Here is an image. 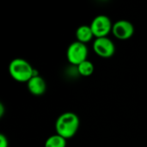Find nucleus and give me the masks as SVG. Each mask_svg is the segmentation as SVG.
<instances>
[{
	"label": "nucleus",
	"mask_w": 147,
	"mask_h": 147,
	"mask_svg": "<svg viewBox=\"0 0 147 147\" xmlns=\"http://www.w3.org/2000/svg\"><path fill=\"white\" fill-rule=\"evenodd\" d=\"M79 127V119L78 115L72 112H65L60 115L55 123L57 134L62 136L65 140L72 138L78 132Z\"/></svg>",
	"instance_id": "obj_1"
},
{
	"label": "nucleus",
	"mask_w": 147,
	"mask_h": 147,
	"mask_svg": "<svg viewBox=\"0 0 147 147\" xmlns=\"http://www.w3.org/2000/svg\"><path fill=\"white\" fill-rule=\"evenodd\" d=\"M9 72L13 79L17 82H28L35 74V70L28 61L23 59H15L9 65Z\"/></svg>",
	"instance_id": "obj_2"
},
{
	"label": "nucleus",
	"mask_w": 147,
	"mask_h": 147,
	"mask_svg": "<svg viewBox=\"0 0 147 147\" xmlns=\"http://www.w3.org/2000/svg\"><path fill=\"white\" fill-rule=\"evenodd\" d=\"M87 55H88V49L86 44H84L78 40L72 42L67 48V52H66L67 59L71 64L74 65L78 66L82 62L87 60Z\"/></svg>",
	"instance_id": "obj_3"
},
{
	"label": "nucleus",
	"mask_w": 147,
	"mask_h": 147,
	"mask_svg": "<svg viewBox=\"0 0 147 147\" xmlns=\"http://www.w3.org/2000/svg\"><path fill=\"white\" fill-rule=\"evenodd\" d=\"M93 34L96 38L108 37V34L112 32L113 23L109 17L104 15L96 16L90 25Z\"/></svg>",
	"instance_id": "obj_4"
},
{
	"label": "nucleus",
	"mask_w": 147,
	"mask_h": 147,
	"mask_svg": "<svg viewBox=\"0 0 147 147\" xmlns=\"http://www.w3.org/2000/svg\"><path fill=\"white\" fill-rule=\"evenodd\" d=\"M93 50L99 57L109 59L115 54V46L108 37L96 38L93 43Z\"/></svg>",
	"instance_id": "obj_5"
},
{
	"label": "nucleus",
	"mask_w": 147,
	"mask_h": 147,
	"mask_svg": "<svg viewBox=\"0 0 147 147\" xmlns=\"http://www.w3.org/2000/svg\"><path fill=\"white\" fill-rule=\"evenodd\" d=\"M112 33L119 40H127L133 36L134 27L127 20H119L113 24Z\"/></svg>",
	"instance_id": "obj_6"
},
{
	"label": "nucleus",
	"mask_w": 147,
	"mask_h": 147,
	"mask_svg": "<svg viewBox=\"0 0 147 147\" xmlns=\"http://www.w3.org/2000/svg\"><path fill=\"white\" fill-rule=\"evenodd\" d=\"M27 84L29 92L34 96H41L45 93L47 90L45 80L36 73L29 79Z\"/></svg>",
	"instance_id": "obj_7"
},
{
	"label": "nucleus",
	"mask_w": 147,
	"mask_h": 147,
	"mask_svg": "<svg viewBox=\"0 0 147 147\" xmlns=\"http://www.w3.org/2000/svg\"><path fill=\"white\" fill-rule=\"evenodd\" d=\"M93 37L95 36L93 34L90 26L82 25L78 27V29L76 30V38H77V40L79 42L86 44L89 41H90Z\"/></svg>",
	"instance_id": "obj_8"
},
{
	"label": "nucleus",
	"mask_w": 147,
	"mask_h": 147,
	"mask_svg": "<svg viewBox=\"0 0 147 147\" xmlns=\"http://www.w3.org/2000/svg\"><path fill=\"white\" fill-rule=\"evenodd\" d=\"M66 146V140L59 134H54L46 140L45 147H65Z\"/></svg>",
	"instance_id": "obj_9"
},
{
	"label": "nucleus",
	"mask_w": 147,
	"mask_h": 147,
	"mask_svg": "<svg viewBox=\"0 0 147 147\" xmlns=\"http://www.w3.org/2000/svg\"><path fill=\"white\" fill-rule=\"evenodd\" d=\"M78 71L81 76L89 77L94 72V65L90 60H85L78 65Z\"/></svg>",
	"instance_id": "obj_10"
},
{
	"label": "nucleus",
	"mask_w": 147,
	"mask_h": 147,
	"mask_svg": "<svg viewBox=\"0 0 147 147\" xmlns=\"http://www.w3.org/2000/svg\"><path fill=\"white\" fill-rule=\"evenodd\" d=\"M8 146L9 142L7 137L3 134H0V147H8Z\"/></svg>",
	"instance_id": "obj_11"
},
{
	"label": "nucleus",
	"mask_w": 147,
	"mask_h": 147,
	"mask_svg": "<svg viewBox=\"0 0 147 147\" xmlns=\"http://www.w3.org/2000/svg\"><path fill=\"white\" fill-rule=\"evenodd\" d=\"M3 112H4V107H3V103H0V116L1 117L3 115Z\"/></svg>",
	"instance_id": "obj_12"
}]
</instances>
